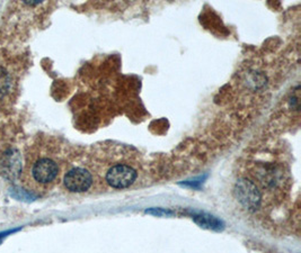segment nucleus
Here are the masks:
<instances>
[{
    "instance_id": "1",
    "label": "nucleus",
    "mask_w": 301,
    "mask_h": 253,
    "mask_svg": "<svg viewBox=\"0 0 301 253\" xmlns=\"http://www.w3.org/2000/svg\"><path fill=\"white\" fill-rule=\"evenodd\" d=\"M245 176L262 191L267 205L283 199L290 188V175L283 163L273 160H257L247 164Z\"/></svg>"
},
{
    "instance_id": "2",
    "label": "nucleus",
    "mask_w": 301,
    "mask_h": 253,
    "mask_svg": "<svg viewBox=\"0 0 301 253\" xmlns=\"http://www.w3.org/2000/svg\"><path fill=\"white\" fill-rule=\"evenodd\" d=\"M93 169L99 183L104 182L113 189L131 187L139 178V163L130 152L105 156L103 163L94 164Z\"/></svg>"
},
{
    "instance_id": "3",
    "label": "nucleus",
    "mask_w": 301,
    "mask_h": 253,
    "mask_svg": "<svg viewBox=\"0 0 301 253\" xmlns=\"http://www.w3.org/2000/svg\"><path fill=\"white\" fill-rule=\"evenodd\" d=\"M23 172V183L31 192H47L54 186L60 176V164L52 155L32 154Z\"/></svg>"
},
{
    "instance_id": "4",
    "label": "nucleus",
    "mask_w": 301,
    "mask_h": 253,
    "mask_svg": "<svg viewBox=\"0 0 301 253\" xmlns=\"http://www.w3.org/2000/svg\"><path fill=\"white\" fill-rule=\"evenodd\" d=\"M235 195L239 204L248 212L256 213L267 206L262 191L255 186L253 181L243 175L236 181Z\"/></svg>"
},
{
    "instance_id": "5",
    "label": "nucleus",
    "mask_w": 301,
    "mask_h": 253,
    "mask_svg": "<svg viewBox=\"0 0 301 253\" xmlns=\"http://www.w3.org/2000/svg\"><path fill=\"white\" fill-rule=\"evenodd\" d=\"M99 183L94 169L86 167H74L66 172L63 177V184L66 189L71 192H86L94 184Z\"/></svg>"
},
{
    "instance_id": "6",
    "label": "nucleus",
    "mask_w": 301,
    "mask_h": 253,
    "mask_svg": "<svg viewBox=\"0 0 301 253\" xmlns=\"http://www.w3.org/2000/svg\"><path fill=\"white\" fill-rule=\"evenodd\" d=\"M0 174L6 180L16 181L22 174V158L17 148H8L0 159Z\"/></svg>"
},
{
    "instance_id": "7",
    "label": "nucleus",
    "mask_w": 301,
    "mask_h": 253,
    "mask_svg": "<svg viewBox=\"0 0 301 253\" xmlns=\"http://www.w3.org/2000/svg\"><path fill=\"white\" fill-rule=\"evenodd\" d=\"M192 218L201 227L209 228V230H221L222 228V223L219 219L213 217V216L206 214H195Z\"/></svg>"
},
{
    "instance_id": "8",
    "label": "nucleus",
    "mask_w": 301,
    "mask_h": 253,
    "mask_svg": "<svg viewBox=\"0 0 301 253\" xmlns=\"http://www.w3.org/2000/svg\"><path fill=\"white\" fill-rule=\"evenodd\" d=\"M11 88L10 74L5 68H0V99L9 94Z\"/></svg>"
},
{
    "instance_id": "9",
    "label": "nucleus",
    "mask_w": 301,
    "mask_h": 253,
    "mask_svg": "<svg viewBox=\"0 0 301 253\" xmlns=\"http://www.w3.org/2000/svg\"><path fill=\"white\" fill-rule=\"evenodd\" d=\"M9 194L13 198L17 200H24V202H32V200L35 199V196L33 194H31L28 190L20 189L18 187L10 188Z\"/></svg>"
},
{
    "instance_id": "10",
    "label": "nucleus",
    "mask_w": 301,
    "mask_h": 253,
    "mask_svg": "<svg viewBox=\"0 0 301 253\" xmlns=\"http://www.w3.org/2000/svg\"><path fill=\"white\" fill-rule=\"evenodd\" d=\"M147 213H150V214H154V215H172V212L164 211V210H150V211H147Z\"/></svg>"
},
{
    "instance_id": "11",
    "label": "nucleus",
    "mask_w": 301,
    "mask_h": 253,
    "mask_svg": "<svg viewBox=\"0 0 301 253\" xmlns=\"http://www.w3.org/2000/svg\"><path fill=\"white\" fill-rule=\"evenodd\" d=\"M20 228L22 227H19V228H13V230H9V231H5V232H1L0 233V238H3V236H7V235H9V234H11V233H15V232H18Z\"/></svg>"
}]
</instances>
